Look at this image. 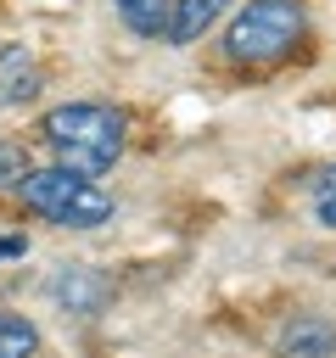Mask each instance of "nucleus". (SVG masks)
<instances>
[{
	"instance_id": "1",
	"label": "nucleus",
	"mask_w": 336,
	"mask_h": 358,
	"mask_svg": "<svg viewBox=\"0 0 336 358\" xmlns=\"http://www.w3.org/2000/svg\"><path fill=\"white\" fill-rule=\"evenodd\" d=\"M39 134L56 151L62 168L106 173L123 157V145H129V117L118 106H106V101H67V106H50L39 117Z\"/></svg>"
},
{
	"instance_id": "2",
	"label": "nucleus",
	"mask_w": 336,
	"mask_h": 358,
	"mask_svg": "<svg viewBox=\"0 0 336 358\" xmlns=\"http://www.w3.org/2000/svg\"><path fill=\"white\" fill-rule=\"evenodd\" d=\"M17 196H22L28 213H39V218H50V224H62V229H101V224H112V213H118V201L95 185V173H73V168H62V162L28 168V173L17 179Z\"/></svg>"
},
{
	"instance_id": "3",
	"label": "nucleus",
	"mask_w": 336,
	"mask_h": 358,
	"mask_svg": "<svg viewBox=\"0 0 336 358\" xmlns=\"http://www.w3.org/2000/svg\"><path fill=\"white\" fill-rule=\"evenodd\" d=\"M308 34L302 0H246L224 28V56L235 67H274L286 62Z\"/></svg>"
},
{
	"instance_id": "4",
	"label": "nucleus",
	"mask_w": 336,
	"mask_h": 358,
	"mask_svg": "<svg viewBox=\"0 0 336 358\" xmlns=\"http://www.w3.org/2000/svg\"><path fill=\"white\" fill-rule=\"evenodd\" d=\"M50 296H56L73 319H95V313L112 302V280H106L101 268H90V263H67V268H56Z\"/></svg>"
},
{
	"instance_id": "5",
	"label": "nucleus",
	"mask_w": 336,
	"mask_h": 358,
	"mask_svg": "<svg viewBox=\"0 0 336 358\" xmlns=\"http://www.w3.org/2000/svg\"><path fill=\"white\" fill-rule=\"evenodd\" d=\"M274 358H336V324L325 313H291L274 330Z\"/></svg>"
},
{
	"instance_id": "6",
	"label": "nucleus",
	"mask_w": 336,
	"mask_h": 358,
	"mask_svg": "<svg viewBox=\"0 0 336 358\" xmlns=\"http://www.w3.org/2000/svg\"><path fill=\"white\" fill-rule=\"evenodd\" d=\"M224 11H230V0H168L162 39H168V45H196Z\"/></svg>"
},
{
	"instance_id": "7",
	"label": "nucleus",
	"mask_w": 336,
	"mask_h": 358,
	"mask_svg": "<svg viewBox=\"0 0 336 358\" xmlns=\"http://www.w3.org/2000/svg\"><path fill=\"white\" fill-rule=\"evenodd\" d=\"M39 84H45V73L34 67V56H28V50H6V56H0V101H6V106L34 101V95H39Z\"/></svg>"
},
{
	"instance_id": "8",
	"label": "nucleus",
	"mask_w": 336,
	"mask_h": 358,
	"mask_svg": "<svg viewBox=\"0 0 336 358\" xmlns=\"http://www.w3.org/2000/svg\"><path fill=\"white\" fill-rule=\"evenodd\" d=\"M112 11L123 17V28H129V34H140V39H162L168 0H112Z\"/></svg>"
},
{
	"instance_id": "9",
	"label": "nucleus",
	"mask_w": 336,
	"mask_h": 358,
	"mask_svg": "<svg viewBox=\"0 0 336 358\" xmlns=\"http://www.w3.org/2000/svg\"><path fill=\"white\" fill-rule=\"evenodd\" d=\"M34 352H39V324L0 308V358H34Z\"/></svg>"
},
{
	"instance_id": "10",
	"label": "nucleus",
	"mask_w": 336,
	"mask_h": 358,
	"mask_svg": "<svg viewBox=\"0 0 336 358\" xmlns=\"http://www.w3.org/2000/svg\"><path fill=\"white\" fill-rule=\"evenodd\" d=\"M22 173H28V145L22 140H0V190H17Z\"/></svg>"
},
{
	"instance_id": "11",
	"label": "nucleus",
	"mask_w": 336,
	"mask_h": 358,
	"mask_svg": "<svg viewBox=\"0 0 336 358\" xmlns=\"http://www.w3.org/2000/svg\"><path fill=\"white\" fill-rule=\"evenodd\" d=\"M314 218H319L325 229H336V162L314 179Z\"/></svg>"
},
{
	"instance_id": "12",
	"label": "nucleus",
	"mask_w": 336,
	"mask_h": 358,
	"mask_svg": "<svg viewBox=\"0 0 336 358\" xmlns=\"http://www.w3.org/2000/svg\"><path fill=\"white\" fill-rule=\"evenodd\" d=\"M28 252V235H0V263L6 257H22Z\"/></svg>"
}]
</instances>
